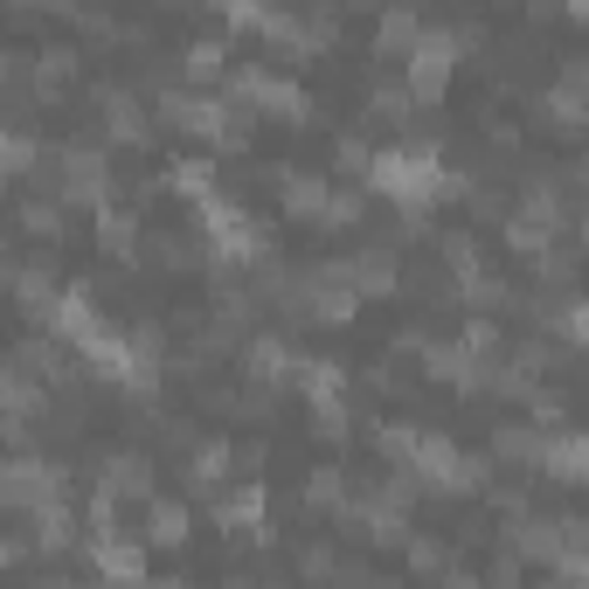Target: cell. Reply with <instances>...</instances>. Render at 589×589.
Returning a JSON list of instances; mask_svg holds the SVG:
<instances>
[{
	"instance_id": "obj_1",
	"label": "cell",
	"mask_w": 589,
	"mask_h": 589,
	"mask_svg": "<svg viewBox=\"0 0 589 589\" xmlns=\"http://www.w3.org/2000/svg\"><path fill=\"white\" fill-rule=\"evenodd\" d=\"M146 535H154L160 548H181V541H187V506H174V500H146Z\"/></svg>"
},
{
	"instance_id": "obj_2",
	"label": "cell",
	"mask_w": 589,
	"mask_h": 589,
	"mask_svg": "<svg viewBox=\"0 0 589 589\" xmlns=\"http://www.w3.org/2000/svg\"><path fill=\"white\" fill-rule=\"evenodd\" d=\"M98 568L111 582H146V562H139V548H125V541H105L98 548Z\"/></svg>"
},
{
	"instance_id": "obj_3",
	"label": "cell",
	"mask_w": 589,
	"mask_h": 589,
	"mask_svg": "<svg viewBox=\"0 0 589 589\" xmlns=\"http://www.w3.org/2000/svg\"><path fill=\"white\" fill-rule=\"evenodd\" d=\"M416 35H424V14L403 8V14H389L382 35H375V49H416Z\"/></svg>"
},
{
	"instance_id": "obj_4",
	"label": "cell",
	"mask_w": 589,
	"mask_h": 589,
	"mask_svg": "<svg viewBox=\"0 0 589 589\" xmlns=\"http://www.w3.org/2000/svg\"><path fill=\"white\" fill-rule=\"evenodd\" d=\"M222 471H230V444H208V451L187 458V479H195V486H216Z\"/></svg>"
},
{
	"instance_id": "obj_5",
	"label": "cell",
	"mask_w": 589,
	"mask_h": 589,
	"mask_svg": "<svg viewBox=\"0 0 589 589\" xmlns=\"http://www.w3.org/2000/svg\"><path fill=\"white\" fill-rule=\"evenodd\" d=\"M22 230L28 236H63V208L56 201H22Z\"/></svg>"
},
{
	"instance_id": "obj_6",
	"label": "cell",
	"mask_w": 589,
	"mask_h": 589,
	"mask_svg": "<svg viewBox=\"0 0 589 589\" xmlns=\"http://www.w3.org/2000/svg\"><path fill=\"white\" fill-rule=\"evenodd\" d=\"M340 492H347V486H340V471H333V465H319L312 479H306V506L327 513V506H340Z\"/></svg>"
},
{
	"instance_id": "obj_7",
	"label": "cell",
	"mask_w": 589,
	"mask_h": 589,
	"mask_svg": "<svg viewBox=\"0 0 589 589\" xmlns=\"http://www.w3.org/2000/svg\"><path fill=\"white\" fill-rule=\"evenodd\" d=\"M222 56H230V42H195V49H187V77H216Z\"/></svg>"
},
{
	"instance_id": "obj_8",
	"label": "cell",
	"mask_w": 589,
	"mask_h": 589,
	"mask_svg": "<svg viewBox=\"0 0 589 589\" xmlns=\"http://www.w3.org/2000/svg\"><path fill=\"white\" fill-rule=\"evenodd\" d=\"M409 568H444V541H409Z\"/></svg>"
}]
</instances>
